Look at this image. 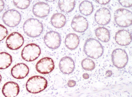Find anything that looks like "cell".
Wrapping results in <instances>:
<instances>
[{
  "instance_id": "cell-22",
  "label": "cell",
  "mask_w": 132,
  "mask_h": 97,
  "mask_svg": "<svg viewBox=\"0 0 132 97\" xmlns=\"http://www.w3.org/2000/svg\"><path fill=\"white\" fill-rule=\"evenodd\" d=\"M79 10L81 14L85 16H88L93 12L94 6L91 2L89 1H84L80 4Z\"/></svg>"
},
{
  "instance_id": "cell-29",
  "label": "cell",
  "mask_w": 132,
  "mask_h": 97,
  "mask_svg": "<svg viewBox=\"0 0 132 97\" xmlns=\"http://www.w3.org/2000/svg\"><path fill=\"white\" fill-rule=\"evenodd\" d=\"M5 3L4 1L0 0V13L2 12L4 8Z\"/></svg>"
},
{
  "instance_id": "cell-19",
  "label": "cell",
  "mask_w": 132,
  "mask_h": 97,
  "mask_svg": "<svg viewBox=\"0 0 132 97\" xmlns=\"http://www.w3.org/2000/svg\"><path fill=\"white\" fill-rule=\"evenodd\" d=\"M67 19L65 16L61 13H56L52 16L51 22L52 25L55 28L60 29L65 25Z\"/></svg>"
},
{
  "instance_id": "cell-28",
  "label": "cell",
  "mask_w": 132,
  "mask_h": 97,
  "mask_svg": "<svg viewBox=\"0 0 132 97\" xmlns=\"http://www.w3.org/2000/svg\"><path fill=\"white\" fill-rule=\"evenodd\" d=\"M76 82L75 81L73 80H69L68 83V87H73L76 86Z\"/></svg>"
},
{
  "instance_id": "cell-10",
  "label": "cell",
  "mask_w": 132,
  "mask_h": 97,
  "mask_svg": "<svg viewBox=\"0 0 132 97\" xmlns=\"http://www.w3.org/2000/svg\"><path fill=\"white\" fill-rule=\"evenodd\" d=\"M55 68L53 60L51 58H42L37 62L36 65V70L42 74H47L51 73Z\"/></svg>"
},
{
  "instance_id": "cell-14",
  "label": "cell",
  "mask_w": 132,
  "mask_h": 97,
  "mask_svg": "<svg viewBox=\"0 0 132 97\" xmlns=\"http://www.w3.org/2000/svg\"><path fill=\"white\" fill-rule=\"evenodd\" d=\"M59 67L61 71L63 74H70L75 69V62L70 57L65 56L60 60Z\"/></svg>"
},
{
  "instance_id": "cell-27",
  "label": "cell",
  "mask_w": 132,
  "mask_h": 97,
  "mask_svg": "<svg viewBox=\"0 0 132 97\" xmlns=\"http://www.w3.org/2000/svg\"><path fill=\"white\" fill-rule=\"evenodd\" d=\"M119 3L122 6L125 8H130L132 6V1H119Z\"/></svg>"
},
{
  "instance_id": "cell-3",
  "label": "cell",
  "mask_w": 132,
  "mask_h": 97,
  "mask_svg": "<svg viewBox=\"0 0 132 97\" xmlns=\"http://www.w3.org/2000/svg\"><path fill=\"white\" fill-rule=\"evenodd\" d=\"M47 86V81L45 78L35 76L29 78L26 84V87L29 93L36 94L44 90Z\"/></svg>"
},
{
  "instance_id": "cell-2",
  "label": "cell",
  "mask_w": 132,
  "mask_h": 97,
  "mask_svg": "<svg viewBox=\"0 0 132 97\" xmlns=\"http://www.w3.org/2000/svg\"><path fill=\"white\" fill-rule=\"evenodd\" d=\"M23 31L30 38L39 37L43 33V24L36 19L30 18L25 21L23 25Z\"/></svg>"
},
{
  "instance_id": "cell-6",
  "label": "cell",
  "mask_w": 132,
  "mask_h": 97,
  "mask_svg": "<svg viewBox=\"0 0 132 97\" xmlns=\"http://www.w3.org/2000/svg\"><path fill=\"white\" fill-rule=\"evenodd\" d=\"M111 57L113 64L118 68H123L128 64V56L125 50L121 48L114 50Z\"/></svg>"
},
{
  "instance_id": "cell-17",
  "label": "cell",
  "mask_w": 132,
  "mask_h": 97,
  "mask_svg": "<svg viewBox=\"0 0 132 97\" xmlns=\"http://www.w3.org/2000/svg\"><path fill=\"white\" fill-rule=\"evenodd\" d=\"M19 92V86L17 83L13 81L6 83L2 88V93L6 97H16Z\"/></svg>"
},
{
  "instance_id": "cell-26",
  "label": "cell",
  "mask_w": 132,
  "mask_h": 97,
  "mask_svg": "<svg viewBox=\"0 0 132 97\" xmlns=\"http://www.w3.org/2000/svg\"><path fill=\"white\" fill-rule=\"evenodd\" d=\"M8 34V31L5 27L0 24V41H3L6 37Z\"/></svg>"
},
{
  "instance_id": "cell-33",
  "label": "cell",
  "mask_w": 132,
  "mask_h": 97,
  "mask_svg": "<svg viewBox=\"0 0 132 97\" xmlns=\"http://www.w3.org/2000/svg\"><path fill=\"white\" fill-rule=\"evenodd\" d=\"M2 76H1V74H0V83H1V81H2Z\"/></svg>"
},
{
  "instance_id": "cell-8",
  "label": "cell",
  "mask_w": 132,
  "mask_h": 97,
  "mask_svg": "<svg viewBox=\"0 0 132 97\" xmlns=\"http://www.w3.org/2000/svg\"><path fill=\"white\" fill-rule=\"evenodd\" d=\"M46 45L50 49H56L61 46L62 38L57 32L50 31L47 33L44 38Z\"/></svg>"
},
{
  "instance_id": "cell-15",
  "label": "cell",
  "mask_w": 132,
  "mask_h": 97,
  "mask_svg": "<svg viewBox=\"0 0 132 97\" xmlns=\"http://www.w3.org/2000/svg\"><path fill=\"white\" fill-rule=\"evenodd\" d=\"M29 67L25 64L20 63L15 65L12 68L11 74L15 79H21L24 78L29 74Z\"/></svg>"
},
{
  "instance_id": "cell-18",
  "label": "cell",
  "mask_w": 132,
  "mask_h": 97,
  "mask_svg": "<svg viewBox=\"0 0 132 97\" xmlns=\"http://www.w3.org/2000/svg\"><path fill=\"white\" fill-rule=\"evenodd\" d=\"M79 38L74 33H70L66 36L65 44L67 48L71 50L76 49L79 44Z\"/></svg>"
},
{
  "instance_id": "cell-31",
  "label": "cell",
  "mask_w": 132,
  "mask_h": 97,
  "mask_svg": "<svg viewBox=\"0 0 132 97\" xmlns=\"http://www.w3.org/2000/svg\"><path fill=\"white\" fill-rule=\"evenodd\" d=\"M113 73L111 70H108L106 72L105 74L106 76L107 77H110L112 75Z\"/></svg>"
},
{
  "instance_id": "cell-13",
  "label": "cell",
  "mask_w": 132,
  "mask_h": 97,
  "mask_svg": "<svg viewBox=\"0 0 132 97\" xmlns=\"http://www.w3.org/2000/svg\"><path fill=\"white\" fill-rule=\"evenodd\" d=\"M50 10V6L47 3L39 2L35 3L33 6L32 12L36 17L43 18L49 15Z\"/></svg>"
},
{
  "instance_id": "cell-25",
  "label": "cell",
  "mask_w": 132,
  "mask_h": 97,
  "mask_svg": "<svg viewBox=\"0 0 132 97\" xmlns=\"http://www.w3.org/2000/svg\"><path fill=\"white\" fill-rule=\"evenodd\" d=\"M31 1H13V3L15 6L21 9H25L30 5Z\"/></svg>"
},
{
  "instance_id": "cell-9",
  "label": "cell",
  "mask_w": 132,
  "mask_h": 97,
  "mask_svg": "<svg viewBox=\"0 0 132 97\" xmlns=\"http://www.w3.org/2000/svg\"><path fill=\"white\" fill-rule=\"evenodd\" d=\"M24 42L23 36L16 32L11 34L7 38L6 41L7 48L12 50L19 49L23 45Z\"/></svg>"
},
{
  "instance_id": "cell-7",
  "label": "cell",
  "mask_w": 132,
  "mask_h": 97,
  "mask_svg": "<svg viewBox=\"0 0 132 97\" xmlns=\"http://www.w3.org/2000/svg\"><path fill=\"white\" fill-rule=\"evenodd\" d=\"M21 19V14L14 9L7 11L4 13L2 17L4 24L11 28L16 27L19 24Z\"/></svg>"
},
{
  "instance_id": "cell-12",
  "label": "cell",
  "mask_w": 132,
  "mask_h": 97,
  "mask_svg": "<svg viewBox=\"0 0 132 97\" xmlns=\"http://www.w3.org/2000/svg\"><path fill=\"white\" fill-rule=\"evenodd\" d=\"M71 26L74 31L77 32H84L88 29L89 24L85 18L81 15H77L73 19Z\"/></svg>"
},
{
  "instance_id": "cell-20",
  "label": "cell",
  "mask_w": 132,
  "mask_h": 97,
  "mask_svg": "<svg viewBox=\"0 0 132 97\" xmlns=\"http://www.w3.org/2000/svg\"><path fill=\"white\" fill-rule=\"evenodd\" d=\"M95 34L96 37L102 42H107L110 39V33L107 28L100 27L95 30Z\"/></svg>"
},
{
  "instance_id": "cell-30",
  "label": "cell",
  "mask_w": 132,
  "mask_h": 97,
  "mask_svg": "<svg viewBox=\"0 0 132 97\" xmlns=\"http://www.w3.org/2000/svg\"><path fill=\"white\" fill-rule=\"evenodd\" d=\"M96 2L101 5H106L108 4L110 1H96Z\"/></svg>"
},
{
  "instance_id": "cell-5",
  "label": "cell",
  "mask_w": 132,
  "mask_h": 97,
  "mask_svg": "<svg viewBox=\"0 0 132 97\" xmlns=\"http://www.w3.org/2000/svg\"><path fill=\"white\" fill-rule=\"evenodd\" d=\"M41 50L39 46L35 43L27 44L22 50L21 56L23 59L28 62H32L40 55Z\"/></svg>"
},
{
  "instance_id": "cell-23",
  "label": "cell",
  "mask_w": 132,
  "mask_h": 97,
  "mask_svg": "<svg viewBox=\"0 0 132 97\" xmlns=\"http://www.w3.org/2000/svg\"><path fill=\"white\" fill-rule=\"evenodd\" d=\"M12 56L6 52L0 53V69H6L11 64Z\"/></svg>"
},
{
  "instance_id": "cell-11",
  "label": "cell",
  "mask_w": 132,
  "mask_h": 97,
  "mask_svg": "<svg viewBox=\"0 0 132 97\" xmlns=\"http://www.w3.org/2000/svg\"><path fill=\"white\" fill-rule=\"evenodd\" d=\"M111 16L110 12L108 8H100L95 14V20L100 25H106L110 22Z\"/></svg>"
},
{
  "instance_id": "cell-21",
  "label": "cell",
  "mask_w": 132,
  "mask_h": 97,
  "mask_svg": "<svg viewBox=\"0 0 132 97\" xmlns=\"http://www.w3.org/2000/svg\"><path fill=\"white\" fill-rule=\"evenodd\" d=\"M58 5L60 10L63 12L69 13L74 10L76 5L75 1H59Z\"/></svg>"
},
{
  "instance_id": "cell-32",
  "label": "cell",
  "mask_w": 132,
  "mask_h": 97,
  "mask_svg": "<svg viewBox=\"0 0 132 97\" xmlns=\"http://www.w3.org/2000/svg\"><path fill=\"white\" fill-rule=\"evenodd\" d=\"M82 77H83V78L85 79H88L89 77V74H87V73H84L82 74Z\"/></svg>"
},
{
  "instance_id": "cell-24",
  "label": "cell",
  "mask_w": 132,
  "mask_h": 97,
  "mask_svg": "<svg viewBox=\"0 0 132 97\" xmlns=\"http://www.w3.org/2000/svg\"><path fill=\"white\" fill-rule=\"evenodd\" d=\"M81 65L82 68L87 71L94 70L95 67V63L93 60L89 58L84 59L81 62Z\"/></svg>"
},
{
  "instance_id": "cell-16",
  "label": "cell",
  "mask_w": 132,
  "mask_h": 97,
  "mask_svg": "<svg viewBox=\"0 0 132 97\" xmlns=\"http://www.w3.org/2000/svg\"><path fill=\"white\" fill-rule=\"evenodd\" d=\"M115 41L116 43L120 46H128L131 42V34L129 31L125 29L119 30L116 34Z\"/></svg>"
},
{
  "instance_id": "cell-1",
  "label": "cell",
  "mask_w": 132,
  "mask_h": 97,
  "mask_svg": "<svg viewBox=\"0 0 132 97\" xmlns=\"http://www.w3.org/2000/svg\"><path fill=\"white\" fill-rule=\"evenodd\" d=\"M84 51L89 57L94 59L101 57L104 53L103 46L96 39L90 38L85 42Z\"/></svg>"
},
{
  "instance_id": "cell-4",
  "label": "cell",
  "mask_w": 132,
  "mask_h": 97,
  "mask_svg": "<svg viewBox=\"0 0 132 97\" xmlns=\"http://www.w3.org/2000/svg\"><path fill=\"white\" fill-rule=\"evenodd\" d=\"M114 19L116 24L122 28H127L132 25V13L128 9L119 8L114 13Z\"/></svg>"
}]
</instances>
